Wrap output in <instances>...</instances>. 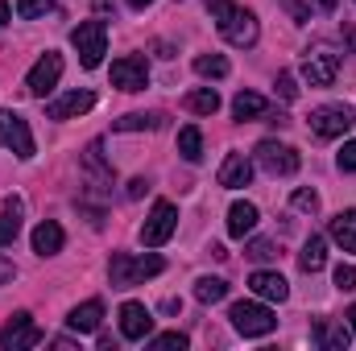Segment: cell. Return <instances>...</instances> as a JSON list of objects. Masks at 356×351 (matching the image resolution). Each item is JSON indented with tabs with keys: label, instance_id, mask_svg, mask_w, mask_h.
I'll return each mask as SVG.
<instances>
[{
	"label": "cell",
	"instance_id": "obj_1",
	"mask_svg": "<svg viewBox=\"0 0 356 351\" xmlns=\"http://www.w3.org/2000/svg\"><path fill=\"white\" fill-rule=\"evenodd\" d=\"M166 268L162 257H133V252H116L112 264H108V281H112V289H133V285H141V281H149V277H158Z\"/></svg>",
	"mask_w": 356,
	"mask_h": 351
},
{
	"label": "cell",
	"instance_id": "obj_2",
	"mask_svg": "<svg viewBox=\"0 0 356 351\" xmlns=\"http://www.w3.org/2000/svg\"><path fill=\"white\" fill-rule=\"evenodd\" d=\"M216 29H220V37L228 42V46H236V50H249V46H257V17L249 12V8H236V4H228L224 12H216Z\"/></svg>",
	"mask_w": 356,
	"mask_h": 351
},
{
	"label": "cell",
	"instance_id": "obj_3",
	"mask_svg": "<svg viewBox=\"0 0 356 351\" xmlns=\"http://www.w3.org/2000/svg\"><path fill=\"white\" fill-rule=\"evenodd\" d=\"M340 54L327 46V42H315L307 54H302V79L311 83V87H332L336 83V75H340Z\"/></svg>",
	"mask_w": 356,
	"mask_h": 351
},
{
	"label": "cell",
	"instance_id": "obj_4",
	"mask_svg": "<svg viewBox=\"0 0 356 351\" xmlns=\"http://www.w3.org/2000/svg\"><path fill=\"white\" fill-rule=\"evenodd\" d=\"M71 46L79 50V62L88 71H95L104 62V54H108V25L104 21H79L71 29Z\"/></svg>",
	"mask_w": 356,
	"mask_h": 351
},
{
	"label": "cell",
	"instance_id": "obj_5",
	"mask_svg": "<svg viewBox=\"0 0 356 351\" xmlns=\"http://www.w3.org/2000/svg\"><path fill=\"white\" fill-rule=\"evenodd\" d=\"M228 318H232V327L245 335V339H266L277 331V318H273V310L261 306V302H236L232 310H228Z\"/></svg>",
	"mask_w": 356,
	"mask_h": 351
},
{
	"label": "cell",
	"instance_id": "obj_6",
	"mask_svg": "<svg viewBox=\"0 0 356 351\" xmlns=\"http://www.w3.org/2000/svg\"><path fill=\"white\" fill-rule=\"evenodd\" d=\"M38 343H46V335L33 323V314H25V310H17L0 331V348L4 351H25V348H38Z\"/></svg>",
	"mask_w": 356,
	"mask_h": 351
},
{
	"label": "cell",
	"instance_id": "obj_7",
	"mask_svg": "<svg viewBox=\"0 0 356 351\" xmlns=\"http://www.w3.org/2000/svg\"><path fill=\"white\" fill-rule=\"evenodd\" d=\"M257 166H261L269 178H290V174H298L302 157H298V149H290V145H282V141H261V145H257Z\"/></svg>",
	"mask_w": 356,
	"mask_h": 351
},
{
	"label": "cell",
	"instance_id": "obj_8",
	"mask_svg": "<svg viewBox=\"0 0 356 351\" xmlns=\"http://www.w3.org/2000/svg\"><path fill=\"white\" fill-rule=\"evenodd\" d=\"M175 228H178L175 203L158 198V203H154V211H149V219H145V228H141V244H145V248H162V244L175 236Z\"/></svg>",
	"mask_w": 356,
	"mask_h": 351
},
{
	"label": "cell",
	"instance_id": "obj_9",
	"mask_svg": "<svg viewBox=\"0 0 356 351\" xmlns=\"http://www.w3.org/2000/svg\"><path fill=\"white\" fill-rule=\"evenodd\" d=\"M353 128V108L348 103H323L311 112V132L319 141H332V137H344Z\"/></svg>",
	"mask_w": 356,
	"mask_h": 351
},
{
	"label": "cell",
	"instance_id": "obj_10",
	"mask_svg": "<svg viewBox=\"0 0 356 351\" xmlns=\"http://www.w3.org/2000/svg\"><path fill=\"white\" fill-rule=\"evenodd\" d=\"M0 145L4 149H13L17 157H33V132H29V124L17 116V112H8V108H0Z\"/></svg>",
	"mask_w": 356,
	"mask_h": 351
},
{
	"label": "cell",
	"instance_id": "obj_11",
	"mask_svg": "<svg viewBox=\"0 0 356 351\" xmlns=\"http://www.w3.org/2000/svg\"><path fill=\"white\" fill-rule=\"evenodd\" d=\"M145 83H149V62H145L141 54H124V58L112 62V87L145 91Z\"/></svg>",
	"mask_w": 356,
	"mask_h": 351
},
{
	"label": "cell",
	"instance_id": "obj_12",
	"mask_svg": "<svg viewBox=\"0 0 356 351\" xmlns=\"http://www.w3.org/2000/svg\"><path fill=\"white\" fill-rule=\"evenodd\" d=\"M58 79H63V58H58L54 50H46V54L33 62L25 87H29V95H50V91L58 87Z\"/></svg>",
	"mask_w": 356,
	"mask_h": 351
},
{
	"label": "cell",
	"instance_id": "obj_13",
	"mask_svg": "<svg viewBox=\"0 0 356 351\" xmlns=\"http://www.w3.org/2000/svg\"><path fill=\"white\" fill-rule=\"evenodd\" d=\"M149 331H154V314L141 302H124L120 306V335L129 343H141V339H149Z\"/></svg>",
	"mask_w": 356,
	"mask_h": 351
},
{
	"label": "cell",
	"instance_id": "obj_14",
	"mask_svg": "<svg viewBox=\"0 0 356 351\" xmlns=\"http://www.w3.org/2000/svg\"><path fill=\"white\" fill-rule=\"evenodd\" d=\"M95 108V95L91 91H67V95H58V99H50L46 103V116L50 120H71V116H83Z\"/></svg>",
	"mask_w": 356,
	"mask_h": 351
},
{
	"label": "cell",
	"instance_id": "obj_15",
	"mask_svg": "<svg viewBox=\"0 0 356 351\" xmlns=\"http://www.w3.org/2000/svg\"><path fill=\"white\" fill-rule=\"evenodd\" d=\"M249 289H253L257 298H266V302H286V298H290L286 277H282V273H273V268H257V273L249 277Z\"/></svg>",
	"mask_w": 356,
	"mask_h": 351
},
{
	"label": "cell",
	"instance_id": "obj_16",
	"mask_svg": "<svg viewBox=\"0 0 356 351\" xmlns=\"http://www.w3.org/2000/svg\"><path fill=\"white\" fill-rule=\"evenodd\" d=\"M249 182H253V162H249L245 153H228L224 166H220V186H224V190H241V186H249Z\"/></svg>",
	"mask_w": 356,
	"mask_h": 351
},
{
	"label": "cell",
	"instance_id": "obj_17",
	"mask_svg": "<svg viewBox=\"0 0 356 351\" xmlns=\"http://www.w3.org/2000/svg\"><path fill=\"white\" fill-rule=\"evenodd\" d=\"M99 318H104V302L91 298V302L75 306V310L67 314V327H71L75 335H91V331H99Z\"/></svg>",
	"mask_w": 356,
	"mask_h": 351
},
{
	"label": "cell",
	"instance_id": "obj_18",
	"mask_svg": "<svg viewBox=\"0 0 356 351\" xmlns=\"http://www.w3.org/2000/svg\"><path fill=\"white\" fill-rule=\"evenodd\" d=\"M257 219H261V215H257L253 203H245V198L232 203V207H228V236H232V240H245V236L257 228Z\"/></svg>",
	"mask_w": 356,
	"mask_h": 351
},
{
	"label": "cell",
	"instance_id": "obj_19",
	"mask_svg": "<svg viewBox=\"0 0 356 351\" xmlns=\"http://www.w3.org/2000/svg\"><path fill=\"white\" fill-rule=\"evenodd\" d=\"M63 244H67V236H63V228L54 219H42L33 228V252L38 257H54V252H63Z\"/></svg>",
	"mask_w": 356,
	"mask_h": 351
},
{
	"label": "cell",
	"instance_id": "obj_20",
	"mask_svg": "<svg viewBox=\"0 0 356 351\" xmlns=\"http://www.w3.org/2000/svg\"><path fill=\"white\" fill-rule=\"evenodd\" d=\"M315 343H319L323 351H348L353 331L340 327V323H332V318H319V323H315Z\"/></svg>",
	"mask_w": 356,
	"mask_h": 351
},
{
	"label": "cell",
	"instance_id": "obj_21",
	"mask_svg": "<svg viewBox=\"0 0 356 351\" xmlns=\"http://www.w3.org/2000/svg\"><path fill=\"white\" fill-rule=\"evenodd\" d=\"M327 232H332V240H336L344 252H356V207L353 211H340V215L332 219Z\"/></svg>",
	"mask_w": 356,
	"mask_h": 351
},
{
	"label": "cell",
	"instance_id": "obj_22",
	"mask_svg": "<svg viewBox=\"0 0 356 351\" xmlns=\"http://www.w3.org/2000/svg\"><path fill=\"white\" fill-rule=\"evenodd\" d=\"M21 211H25L21 198H4V211H0V248L17 240V232H21Z\"/></svg>",
	"mask_w": 356,
	"mask_h": 351
},
{
	"label": "cell",
	"instance_id": "obj_23",
	"mask_svg": "<svg viewBox=\"0 0 356 351\" xmlns=\"http://www.w3.org/2000/svg\"><path fill=\"white\" fill-rule=\"evenodd\" d=\"M266 112H269V99L257 95V91H241V95L232 99V116H236V120H257V116H266Z\"/></svg>",
	"mask_w": 356,
	"mask_h": 351
},
{
	"label": "cell",
	"instance_id": "obj_24",
	"mask_svg": "<svg viewBox=\"0 0 356 351\" xmlns=\"http://www.w3.org/2000/svg\"><path fill=\"white\" fill-rule=\"evenodd\" d=\"M327 264V240L323 236H311L307 244H302V252H298V268L302 273H319Z\"/></svg>",
	"mask_w": 356,
	"mask_h": 351
},
{
	"label": "cell",
	"instance_id": "obj_25",
	"mask_svg": "<svg viewBox=\"0 0 356 351\" xmlns=\"http://www.w3.org/2000/svg\"><path fill=\"white\" fill-rule=\"evenodd\" d=\"M182 108L195 112V116H216L220 112V95H216V87H199L182 99Z\"/></svg>",
	"mask_w": 356,
	"mask_h": 351
},
{
	"label": "cell",
	"instance_id": "obj_26",
	"mask_svg": "<svg viewBox=\"0 0 356 351\" xmlns=\"http://www.w3.org/2000/svg\"><path fill=\"white\" fill-rule=\"evenodd\" d=\"M178 153H182V162H191V166L203 162V132H199L195 124H186V128L178 132Z\"/></svg>",
	"mask_w": 356,
	"mask_h": 351
},
{
	"label": "cell",
	"instance_id": "obj_27",
	"mask_svg": "<svg viewBox=\"0 0 356 351\" xmlns=\"http://www.w3.org/2000/svg\"><path fill=\"white\" fill-rule=\"evenodd\" d=\"M195 298H199L203 306L224 302V298H228V281H224V277H199V281H195Z\"/></svg>",
	"mask_w": 356,
	"mask_h": 351
},
{
	"label": "cell",
	"instance_id": "obj_28",
	"mask_svg": "<svg viewBox=\"0 0 356 351\" xmlns=\"http://www.w3.org/2000/svg\"><path fill=\"white\" fill-rule=\"evenodd\" d=\"M228 58L224 54H199L195 58V75H203V79H228Z\"/></svg>",
	"mask_w": 356,
	"mask_h": 351
},
{
	"label": "cell",
	"instance_id": "obj_29",
	"mask_svg": "<svg viewBox=\"0 0 356 351\" xmlns=\"http://www.w3.org/2000/svg\"><path fill=\"white\" fill-rule=\"evenodd\" d=\"M112 128H116V132H141V128H162V116H158V112H154V116H145V112H129V116L112 120Z\"/></svg>",
	"mask_w": 356,
	"mask_h": 351
},
{
	"label": "cell",
	"instance_id": "obj_30",
	"mask_svg": "<svg viewBox=\"0 0 356 351\" xmlns=\"http://www.w3.org/2000/svg\"><path fill=\"white\" fill-rule=\"evenodd\" d=\"M83 166H88L91 174L104 182V186L112 182V166L104 162V141H91V145H88V153H83Z\"/></svg>",
	"mask_w": 356,
	"mask_h": 351
},
{
	"label": "cell",
	"instance_id": "obj_31",
	"mask_svg": "<svg viewBox=\"0 0 356 351\" xmlns=\"http://www.w3.org/2000/svg\"><path fill=\"white\" fill-rule=\"evenodd\" d=\"M46 12H54V0H17V17L21 21H38Z\"/></svg>",
	"mask_w": 356,
	"mask_h": 351
},
{
	"label": "cell",
	"instance_id": "obj_32",
	"mask_svg": "<svg viewBox=\"0 0 356 351\" xmlns=\"http://www.w3.org/2000/svg\"><path fill=\"white\" fill-rule=\"evenodd\" d=\"M149 348H154V351H182V348H186V335H182V331L154 335V339H149Z\"/></svg>",
	"mask_w": 356,
	"mask_h": 351
},
{
	"label": "cell",
	"instance_id": "obj_33",
	"mask_svg": "<svg viewBox=\"0 0 356 351\" xmlns=\"http://www.w3.org/2000/svg\"><path fill=\"white\" fill-rule=\"evenodd\" d=\"M245 257H249V261H257V264H266V261L277 257V244H273V240H253V244L245 248Z\"/></svg>",
	"mask_w": 356,
	"mask_h": 351
},
{
	"label": "cell",
	"instance_id": "obj_34",
	"mask_svg": "<svg viewBox=\"0 0 356 351\" xmlns=\"http://www.w3.org/2000/svg\"><path fill=\"white\" fill-rule=\"evenodd\" d=\"M290 207H294V211H302V215H315V211H319V194H315V190H294Z\"/></svg>",
	"mask_w": 356,
	"mask_h": 351
},
{
	"label": "cell",
	"instance_id": "obj_35",
	"mask_svg": "<svg viewBox=\"0 0 356 351\" xmlns=\"http://www.w3.org/2000/svg\"><path fill=\"white\" fill-rule=\"evenodd\" d=\"M277 4L290 12V21H294V25H307V21H311V8H307L302 0H277Z\"/></svg>",
	"mask_w": 356,
	"mask_h": 351
},
{
	"label": "cell",
	"instance_id": "obj_36",
	"mask_svg": "<svg viewBox=\"0 0 356 351\" xmlns=\"http://www.w3.org/2000/svg\"><path fill=\"white\" fill-rule=\"evenodd\" d=\"M336 289H344V293L356 289V264H340L336 268Z\"/></svg>",
	"mask_w": 356,
	"mask_h": 351
},
{
	"label": "cell",
	"instance_id": "obj_37",
	"mask_svg": "<svg viewBox=\"0 0 356 351\" xmlns=\"http://www.w3.org/2000/svg\"><path fill=\"white\" fill-rule=\"evenodd\" d=\"M277 95H282V99H298V87H294V75H290V71L277 75Z\"/></svg>",
	"mask_w": 356,
	"mask_h": 351
},
{
	"label": "cell",
	"instance_id": "obj_38",
	"mask_svg": "<svg viewBox=\"0 0 356 351\" xmlns=\"http://www.w3.org/2000/svg\"><path fill=\"white\" fill-rule=\"evenodd\" d=\"M336 162H340V170H344V174H353V170H356V141H348V145L340 149V157H336Z\"/></svg>",
	"mask_w": 356,
	"mask_h": 351
},
{
	"label": "cell",
	"instance_id": "obj_39",
	"mask_svg": "<svg viewBox=\"0 0 356 351\" xmlns=\"http://www.w3.org/2000/svg\"><path fill=\"white\" fill-rule=\"evenodd\" d=\"M13 277H17V268H13V261H8V257H0V285H8Z\"/></svg>",
	"mask_w": 356,
	"mask_h": 351
},
{
	"label": "cell",
	"instance_id": "obj_40",
	"mask_svg": "<svg viewBox=\"0 0 356 351\" xmlns=\"http://www.w3.org/2000/svg\"><path fill=\"white\" fill-rule=\"evenodd\" d=\"M141 194H145V178H133L129 182V198H141Z\"/></svg>",
	"mask_w": 356,
	"mask_h": 351
},
{
	"label": "cell",
	"instance_id": "obj_41",
	"mask_svg": "<svg viewBox=\"0 0 356 351\" xmlns=\"http://www.w3.org/2000/svg\"><path fill=\"white\" fill-rule=\"evenodd\" d=\"M228 4H232V0H207V8H211V12H224Z\"/></svg>",
	"mask_w": 356,
	"mask_h": 351
},
{
	"label": "cell",
	"instance_id": "obj_42",
	"mask_svg": "<svg viewBox=\"0 0 356 351\" xmlns=\"http://www.w3.org/2000/svg\"><path fill=\"white\" fill-rule=\"evenodd\" d=\"M8 17H13V12H8V4L0 0V25H8Z\"/></svg>",
	"mask_w": 356,
	"mask_h": 351
},
{
	"label": "cell",
	"instance_id": "obj_43",
	"mask_svg": "<svg viewBox=\"0 0 356 351\" xmlns=\"http://www.w3.org/2000/svg\"><path fill=\"white\" fill-rule=\"evenodd\" d=\"M348 331L356 335V302H353V310H348Z\"/></svg>",
	"mask_w": 356,
	"mask_h": 351
},
{
	"label": "cell",
	"instance_id": "obj_44",
	"mask_svg": "<svg viewBox=\"0 0 356 351\" xmlns=\"http://www.w3.org/2000/svg\"><path fill=\"white\" fill-rule=\"evenodd\" d=\"M315 4H319L323 12H332V8H336V0H315Z\"/></svg>",
	"mask_w": 356,
	"mask_h": 351
},
{
	"label": "cell",
	"instance_id": "obj_45",
	"mask_svg": "<svg viewBox=\"0 0 356 351\" xmlns=\"http://www.w3.org/2000/svg\"><path fill=\"white\" fill-rule=\"evenodd\" d=\"M154 0H129V8H149Z\"/></svg>",
	"mask_w": 356,
	"mask_h": 351
}]
</instances>
